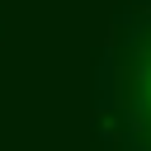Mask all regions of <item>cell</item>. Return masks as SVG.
<instances>
[{"instance_id": "obj_1", "label": "cell", "mask_w": 151, "mask_h": 151, "mask_svg": "<svg viewBox=\"0 0 151 151\" xmlns=\"http://www.w3.org/2000/svg\"><path fill=\"white\" fill-rule=\"evenodd\" d=\"M104 123H113L109 151H151V0H132L118 14V33L99 71Z\"/></svg>"}]
</instances>
